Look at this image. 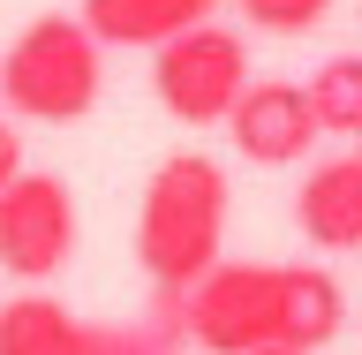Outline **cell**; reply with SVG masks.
I'll return each mask as SVG.
<instances>
[{
	"label": "cell",
	"instance_id": "obj_9",
	"mask_svg": "<svg viewBox=\"0 0 362 355\" xmlns=\"http://www.w3.org/2000/svg\"><path fill=\"white\" fill-rule=\"evenodd\" d=\"M219 0H83L76 16L90 23L98 45H166L174 30L204 23Z\"/></svg>",
	"mask_w": 362,
	"mask_h": 355
},
{
	"label": "cell",
	"instance_id": "obj_2",
	"mask_svg": "<svg viewBox=\"0 0 362 355\" xmlns=\"http://www.w3.org/2000/svg\"><path fill=\"white\" fill-rule=\"evenodd\" d=\"M98 91H106V45L90 38L83 16H38L0 53V98L23 121L68 129L98 106Z\"/></svg>",
	"mask_w": 362,
	"mask_h": 355
},
{
	"label": "cell",
	"instance_id": "obj_12",
	"mask_svg": "<svg viewBox=\"0 0 362 355\" xmlns=\"http://www.w3.org/2000/svg\"><path fill=\"white\" fill-rule=\"evenodd\" d=\"M332 16V0H242V23L249 30H272V38H302Z\"/></svg>",
	"mask_w": 362,
	"mask_h": 355
},
{
	"label": "cell",
	"instance_id": "obj_3",
	"mask_svg": "<svg viewBox=\"0 0 362 355\" xmlns=\"http://www.w3.org/2000/svg\"><path fill=\"white\" fill-rule=\"evenodd\" d=\"M151 91H158V106L174 113V121H189V129L226 121L234 98L249 91L242 30H226V23L204 16V23H189V30H174L166 45H151Z\"/></svg>",
	"mask_w": 362,
	"mask_h": 355
},
{
	"label": "cell",
	"instance_id": "obj_11",
	"mask_svg": "<svg viewBox=\"0 0 362 355\" xmlns=\"http://www.w3.org/2000/svg\"><path fill=\"white\" fill-rule=\"evenodd\" d=\"M310 106L325 136H362V53H332L310 76Z\"/></svg>",
	"mask_w": 362,
	"mask_h": 355
},
{
	"label": "cell",
	"instance_id": "obj_16",
	"mask_svg": "<svg viewBox=\"0 0 362 355\" xmlns=\"http://www.w3.org/2000/svg\"><path fill=\"white\" fill-rule=\"evenodd\" d=\"M355 152H362V136H355Z\"/></svg>",
	"mask_w": 362,
	"mask_h": 355
},
{
	"label": "cell",
	"instance_id": "obj_10",
	"mask_svg": "<svg viewBox=\"0 0 362 355\" xmlns=\"http://www.w3.org/2000/svg\"><path fill=\"white\" fill-rule=\"evenodd\" d=\"M347 317V295L325 265H279V340L287 348H325Z\"/></svg>",
	"mask_w": 362,
	"mask_h": 355
},
{
	"label": "cell",
	"instance_id": "obj_15",
	"mask_svg": "<svg viewBox=\"0 0 362 355\" xmlns=\"http://www.w3.org/2000/svg\"><path fill=\"white\" fill-rule=\"evenodd\" d=\"M249 355H317V348H287V340H264V348H249Z\"/></svg>",
	"mask_w": 362,
	"mask_h": 355
},
{
	"label": "cell",
	"instance_id": "obj_5",
	"mask_svg": "<svg viewBox=\"0 0 362 355\" xmlns=\"http://www.w3.org/2000/svg\"><path fill=\"white\" fill-rule=\"evenodd\" d=\"M76 189L61 174H30L23 167L0 189V272H16L30 288H45L53 272L76 257Z\"/></svg>",
	"mask_w": 362,
	"mask_h": 355
},
{
	"label": "cell",
	"instance_id": "obj_7",
	"mask_svg": "<svg viewBox=\"0 0 362 355\" xmlns=\"http://www.w3.org/2000/svg\"><path fill=\"white\" fill-rule=\"evenodd\" d=\"M294 227L310 249H362V152H332L302 174Z\"/></svg>",
	"mask_w": 362,
	"mask_h": 355
},
{
	"label": "cell",
	"instance_id": "obj_1",
	"mask_svg": "<svg viewBox=\"0 0 362 355\" xmlns=\"http://www.w3.org/2000/svg\"><path fill=\"white\" fill-rule=\"evenodd\" d=\"M226 167L204 152H166L144 181L136 204V265L158 295L197 288L219 265V235H226Z\"/></svg>",
	"mask_w": 362,
	"mask_h": 355
},
{
	"label": "cell",
	"instance_id": "obj_13",
	"mask_svg": "<svg viewBox=\"0 0 362 355\" xmlns=\"http://www.w3.org/2000/svg\"><path fill=\"white\" fill-rule=\"evenodd\" d=\"M106 355H181V348H174V340H158V333H113Z\"/></svg>",
	"mask_w": 362,
	"mask_h": 355
},
{
	"label": "cell",
	"instance_id": "obj_4",
	"mask_svg": "<svg viewBox=\"0 0 362 355\" xmlns=\"http://www.w3.org/2000/svg\"><path fill=\"white\" fill-rule=\"evenodd\" d=\"M181 333L204 355H249L279 340V265L219 257L197 288H181Z\"/></svg>",
	"mask_w": 362,
	"mask_h": 355
},
{
	"label": "cell",
	"instance_id": "obj_14",
	"mask_svg": "<svg viewBox=\"0 0 362 355\" xmlns=\"http://www.w3.org/2000/svg\"><path fill=\"white\" fill-rule=\"evenodd\" d=\"M23 174V136H16V121H0V189Z\"/></svg>",
	"mask_w": 362,
	"mask_h": 355
},
{
	"label": "cell",
	"instance_id": "obj_8",
	"mask_svg": "<svg viewBox=\"0 0 362 355\" xmlns=\"http://www.w3.org/2000/svg\"><path fill=\"white\" fill-rule=\"evenodd\" d=\"M113 333L53 303V295H8L0 303V355H106Z\"/></svg>",
	"mask_w": 362,
	"mask_h": 355
},
{
	"label": "cell",
	"instance_id": "obj_6",
	"mask_svg": "<svg viewBox=\"0 0 362 355\" xmlns=\"http://www.w3.org/2000/svg\"><path fill=\"white\" fill-rule=\"evenodd\" d=\"M226 136L249 167H302L317 152V106H310V84H287V76H249V91L234 98L226 113Z\"/></svg>",
	"mask_w": 362,
	"mask_h": 355
}]
</instances>
